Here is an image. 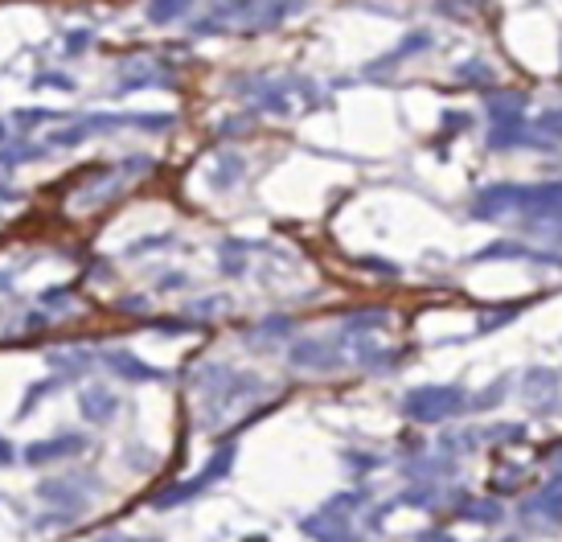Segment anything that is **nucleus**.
I'll return each instance as SVG.
<instances>
[{"label": "nucleus", "instance_id": "1", "mask_svg": "<svg viewBox=\"0 0 562 542\" xmlns=\"http://www.w3.org/2000/svg\"><path fill=\"white\" fill-rule=\"evenodd\" d=\"M193 386H197V391H202V399L210 403V424L226 411V407L238 403V399H246V394H259V378H255V374L230 370V366H205V370L197 374V383H193Z\"/></svg>", "mask_w": 562, "mask_h": 542}, {"label": "nucleus", "instance_id": "2", "mask_svg": "<svg viewBox=\"0 0 562 542\" xmlns=\"http://www.w3.org/2000/svg\"><path fill=\"white\" fill-rule=\"evenodd\" d=\"M456 411H468V394L460 386H414L403 399V415L414 424H444Z\"/></svg>", "mask_w": 562, "mask_h": 542}, {"label": "nucleus", "instance_id": "3", "mask_svg": "<svg viewBox=\"0 0 562 542\" xmlns=\"http://www.w3.org/2000/svg\"><path fill=\"white\" fill-rule=\"evenodd\" d=\"M287 361H292L296 370H341V366H345V353H341L337 341L300 337V341H292Z\"/></svg>", "mask_w": 562, "mask_h": 542}, {"label": "nucleus", "instance_id": "4", "mask_svg": "<svg viewBox=\"0 0 562 542\" xmlns=\"http://www.w3.org/2000/svg\"><path fill=\"white\" fill-rule=\"evenodd\" d=\"M521 518L538 522V526H562V477H550L546 489L521 501Z\"/></svg>", "mask_w": 562, "mask_h": 542}, {"label": "nucleus", "instance_id": "5", "mask_svg": "<svg viewBox=\"0 0 562 542\" xmlns=\"http://www.w3.org/2000/svg\"><path fill=\"white\" fill-rule=\"evenodd\" d=\"M562 210V181H538V185H518V214L538 218V214Z\"/></svg>", "mask_w": 562, "mask_h": 542}, {"label": "nucleus", "instance_id": "6", "mask_svg": "<svg viewBox=\"0 0 562 542\" xmlns=\"http://www.w3.org/2000/svg\"><path fill=\"white\" fill-rule=\"evenodd\" d=\"M78 452H86V436L83 432H62V436H53V440L29 444L25 448V460H29V465H53V460H70V457H78Z\"/></svg>", "mask_w": 562, "mask_h": 542}, {"label": "nucleus", "instance_id": "7", "mask_svg": "<svg viewBox=\"0 0 562 542\" xmlns=\"http://www.w3.org/2000/svg\"><path fill=\"white\" fill-rule=\"evenodd\" d=\"M103 366L111 374H119V378H128V383H160V378H169L165 370L149 366V361H140L136 353H128V350H107L103 353Z\"/></svg>", "mask_w": 562, "mask_h": 542}, {"label": "nucleus", "instance_id": "8", "mask_svg": "<svg viewBox=\"0 0 562 542\" xmlns=\"http://www.w3.org/2000/svg\"><path fill=\"white\" fill-rule=\"evenodd\" d=\"M485 111L493 128H513L526 116V95H518V91H493L485 99Z\"/></svg>", "mask_w": 562, "mask_h": 542}, {"label": "nucleus", "instance_id": "9", "mask_svg": "<svg viewBox=\"0 0 562 542\" xmlns=\"http://www.w3.org/2000/svg\"><path fill=\"white\" fill-rule=\"evenodd\" d=\"M518 210V185H488V190L477 193V202H472V218H501V214Z\"/></svg>", "mask_w": 562, "mask_h": 542}, {"label": "nucleus", "instance_id": "10", "mask_svg": "<svg viewBox=\"0 0 562 542\" xmlns=\"http://www.w3.org/2000/svg\"><path fill=\"white\" fill-rule=\"evenodd\" d=\"M78 407H83V415L91 419V424H107V419H116V394L107 391V386H83V394H78Z\"/></svg>", "mask_w": 562, "mask_h": 542}, {"label": "nucleus", "instance_id": "11", "mask_svg": "<svg viewBox=\"0 0 562 542\" xmlns=\"http://www.w3.org/2000/svg\"><path fill=\"white\" fill-rule=\"evenodd\" d=\"M86 489H91V485H83V489H78L75 481H42V485H37V498L53 501V506H70V510L78 514L86 506Z\"/></svg>", "mask_w": 562, "mask_h": 542}, {"label": "nucleus", "instance_id": "12", "mask_svg": "<svg viewBox=\"0 0 562 542\" xmlns=\"http://www.w3.org/2000/svg\"><path fill=\"white\" fill-rule=\"evenodd\" d=\"M423 50H431V33L414 29V33H406L403 42H398V50L386 53L382 62H373V70H382V66H398V62H406V58H414V53H423Z\"/></svg>", "mask_w": 562, "mask_h": 542}, {"label": "nucleus", "instance_id": "13", "mask_svg": "<svg viewBox=\"0 0 562 542\" xmlns=\"http://www.w3.org/2000/svg\"><path fill=\"white\" fill-rule=\"evenodd\" d=\"M304 534H312V538H349V518H337V514L320 510L304 522Z\"/></svg>", "mask_w": 562, "mask_h": 542}, {"label": "nucleus", "instance_id": "14", "mask_svg": "<svg viewBox=\"0 0 562 542\" xmlns=\"http://www.w3.org/2000/svg\"><path fill=\"white\" fill-rule=\"evenodd\" d=\"M189 9H193V0H149V21L152 25H173Z\"/></svg>", "mask_w": 562, "mask_h": 542}, {"label": "nucleus", "instance_id": "15", "mask_svg": "<svg viewBox=\"0 0 562 542\" xmlns=\"http://www.w3.org/2000/svg\"><path fill=\"white\" fill-rule=\"evenodd\" d=\"M480 440H485V432H472V427H464V432H447L444 436V452L447 457H468V452H477Z\"/></svg>", "mask_w": 562, "mask_h": 542}, {"label": "nucleus", "instance_id": "16", "mask_svg": "<svg viewBox=\"0 0 562 542\" xmlns=\"http://www.w3.org/2000/svg\"><path fill=\"white\" fill-rule=\"evenodd\" d=\"M460 518H464V522H480V526H497V522L505 518V510H501L493 498H488V501H464Z\"/></svg>", "mask_w": 562, "mask_h": 542}, {"label": "nucleus", "instance_id": "17", "mask_svg": "<svg viewBox=\"0 0 562 542\" xmlns=\"http://www.w3.org/2000/svg\"><path fill=\"white\" fill-rule=\"evenodd\" d=\"M477 259L485 263V259H550V255H538V251H530V247H521V243H493V247H480Z\"/></svg>", "mask_w": 562, "mask_h": 542}, {"label": "nucleus", "instance_id": "18", "mask_svg": "<svg viewBox=\"0 0 562 542\" xmlns=\"http://www.w3.org/2000/svg\"><path fill=\"white\" fill-rule=\"evenodd\" d=\"M243 157L238 152H226L222 160H218V169H213V190H230V185H238V177H243Z\"/></svg>", "mask_w": 562, "mask_h": 542}, {"label": "nucleus", "instance_id": "19", "mask_svg": "<svg viewBox=\"0 0 562 542\" xmlns=\"http://www.w3.org/2000/svg\"><path fill=\"white\" fill-rule=\"evenodd\" d=\"M534 128H538L542 149H558L562 144V111H542V116L534 119Z\"/></svg>", "mask_w": 562, "mask_h": 542}, {"label": "nucleus", "instance_id": "20", "mask_svg": "<svg viewBox=\"0 0 562 542\" xmlns=\"http://www.w3.org/2000/svg\"><path fill=\"white\" fill-rule=\"evenodd\" d=\"M202 489H205L202 481H185V485H173V489L157 493V498H152V506H157V510H173V506H181V501L197 498V493H202Z\"/></svg>", "mask_w": 562, "mask_h": 542}, {"label": "nucleus", "instance_id": "21", "mask_svg": "<svg viewBox=\"0 0 562 542\" xmlns=\"http://www.w3.org/2000/svg\"><path fill=\"white\" fill-rule=\"evenodd\" d=\"M456 78L468 86H493V78H497V70L488 62H460L456 66Z\"/></svg>", "mask_w": 562, "mask_h": 542}, {"label": "nucleus", "instance_id": "22", "mask_svg": "<svg viewBox=\"0 0 562 542\" xmlns=\"http://www.w3.org/2000/svg\"><path fill=\"white\" fill-rule=\"evenodd\" d=\"M53 370H66V378H83L91 370V353H50Z\"/></svg>", "mask_w": 562, "mask_h": 542}, {"label": "nucleus", "instance_id": "23", "mask_svg": "<svg viewBox=\"0 0 562 542\" xmlns=\"http://www.w3.org/2000/svg\"><path fill=\"white\" fill-rule=\"evenodd\" d=\"M243 251H246V243H238V239H226V243H222L218 259H222V271H226V276H243V271H246Z\"/></svg>", "mask_w": 562, "mask_h": 542}, {"label": "nucleus", "instance_id": "24", "mask_svg": "<svg viewBox=\"0 0 562 542\" xmlns=\"http://www.w3.org/2000/svg\"><path fill=\"white\" fill-rule=\"evenodd\" d=\"M230 465H234V448L226 444V448H218V452H213V460L202 468V477H197V481H202L205 489H210L213 481H222V477H226V468H230Z\"/></svg>", "mask_w": 562, "mask_h": 542}, {"label": "nucleus", "instance_id": "25", "mask_svg": "<svg viewBox=\"0 0 562 542\" xmlns=\"http://www.w3.org/2000/svg\"><path fill=\"white\" fill-rule=\"evenodd\" d=\"M382 325H390V312H382V309H373V312H353V317H345V333L382 329Z\"/></svg>", "mask_w": 562, "mask_h": 542}, {"label": "nucleus", "instance_id": "26", "mask_svg": "<svg viewBox=\"0 0 562 542\" xmlns=\"http://www.w3.org/2000/svg\"><path fill=\"white\" fill-rule=\"evenodd\" d=\"M361 501H365V493H337V498H329L320 510L325 514H337V518H349L353 510H357Z\"/></svg>", "mask_w": 562, "mask_h": 542}, {"label": "nucleus", "instance_id": "27", "mask_svg": "<svg viewBox=\"0 0 562 542\" xmlns=\"http://www.w3.org/2000/svg\"><path fill=\"white\" fill-rule=\"evenodd\" d=\"M485 440H493V444H521L526 440V427L521 424H497V427H488Z\"/></svg>", "mask_w": 562, "mask_h": 542}, {"label": "nucleus", "instance_id": "28", "mask_svg": "<svg viewBox=\"0 0 562 542\" xmlns=\"http://www.w3.org/2000/svg\"><path fill=\"white\" fill-rule=\"evenodd\" d=\"M50 119H58V111H50V107H42V111L37 107H25V111L12 116V124L17 128H37V124H50Z\"/></svg>", "mask_w": 562, "mask_h": 542}, {"label": "nucleus", "instance_id": "29", "mask_svg": "<svg viewBox=\"0 0 562 542\" xmlns=\"http://www.w3.org/2000/svg\"><path fill=\"white\" fill-rule=\"evenodd\" d=\"M546 386H558V374H550V370H530L526 378H521V391H526V394L546 391Z\"/></svg>", "mask_w": 562, "mask_h": 542}, {"label": "nucleus", "instance_id": "30", "mask_svg": "<svg viewBox=\"0 0 562 542\" xmlns=\"http://www.w3.org/2000/svg\"><path fill=\"white\" fill-rule=\"evenodd\" d=\"M287 333H292V320H287V317H267L263 325H259L255 341L259 337H287Z\"/></svg>", "mask_w": 562, "mask_h": 542}, {"label": "nucleus", "instance_id": "31", "mask_svg": "<svg viewBox=\"0 0 562 542\" xmlns=\"http://www.w3.org/2000/svg\"><path fill=\"white\" fill-rule=\"evenodd\" d=\"M33 86H37V91H42V86H53V91H75V83H70L66 75H58V70H45V75H37V78H33Z\"/></svg>", "mask_w": 562, "mask_h": 542}, {"label": "nucleus", "instance_id": "32", "mask_svg": "<svg viewBox=\"0 0 562 542\" xmlns=\"http://www.w3.org/2000/svg\"><path fill=\"white\" fill-rule=\"evenodd\" d=\"M173 239L169 234H157V239H140V243L128 247V255H149V251H160V247H169Z\"/></svg>", "mask_w": 562, "mask_h": 542}, {"label": "nucleus", "instance_id": "33", "mask_svg": "<svg viewBox=\"0 0 562 542\" xmlns=\"http://www.w3.org/2000/svg\"><path fill=\"white\" fill-rule=\"evenodd\" d=\"M439 17H468V0H435Z\"/></svg>", "mask_w": 562, "mask_h": 542}, {"label": "nucleus", "instance_id": "34", "mask_svg": "<svg viewBox=\"0 0 562 542\" xmlns=\"http://www.w3.org/2000/svg\"><path fill=\"white\" fill-rule=\"evenodd\" d=\"M86 45H91V29H78V33L66 37V53H83Z\"/></svg>", "mask_w": 562, "mask_h": 542}, {"label": "nucleus", "instance_id": "35", "mask_svg": "<svg viewBox=\"0 0 562 542\" xmlns=\"http://www.w3.org/2000/svg\"><path fill=\"white\" fill-rule=\"evenodd\" d=\"M50 386H53V383H33L29 394H25V403H21V415H29V411H33V399H37V394H45Z\"/></svg>", "mask_w": 562, "mask_h": 542}, {"label": "nucleus", "instance_id": "36", "mask_svg": "<svg viewBox=\"0 0 562 542\" xmlns=\"http://www.w3.org/2000/svg\"><path fill=\"white\" fill-rule=\"evenodd\" d=\"M144 309H149V300H144V296H128V300H119V312H144Z\"/></svg>", "mask_w": 562, "mask_h": 542}, {"label": "nucleus", "instance_id": "37", "mask_svg": "<svg viewBox=\"0 0 562 542\" xmlns=\"http://www.w3.org/2000/svg\"><path fill=\"white\" fill-rule=\"evenodd\" d=\"M157 329L160 333H185L189 329V320H157Z\"/></svg>", "mask_w": 562, "mask_h": 542}, {"label": "nucleus", "instance_id": "38", "mask_svg": "<svg viewBox=\"0 0 562 542\" xmlns=\"http://www.w3.org/2000/svg\"><path fill=\"white\" fill-rule=\"evenodd\" d=\"M185 284H189V279L181 276V271H169V276L160 279V287H185Z\"/></svg>", "mask_w": 562, "mask_h": 542}, {"label": "nucleus", "instance_id": "39", "mask_svg": "<svg viewBox=\"0 0 562 542\" xmlns=\"http://www.w3.org/2000/svg\"><path fill=\"white\" fill-rule=\"evenodd\" d=\"M12 457H17V452H12V444L0 436V465H12Z\"/></svg>", "mask_w": 562, "mask_h": 542}, {"label": "nucleus", "instance_id": "40", "mask_svg": "<svg viewBox=\"0 0 562 542\" xmlns=\"http://www.w3.org/2000/svg\"><path fill=\"white\" fill-rule=\"evenodd\" d=\"M444 124H447V128H468V116H444Z\"/></svg>", "mask_w": 562, "mask_h": 542}, {"label": "nucleus", "instance_id": "41", "mask_svg": "<svg viewBox=\"0 0 562 542\" xmlns=\"http://www.w3.org/2000/svg\"><path fill=\"white\" fill-rule=\"evenodd\" d=\"M550 477H562V457H554V465H550Z\"/></svg>", "mask_w": 562, "mask_h": 542}, {"label": "nucleus", "instance_id": "42", "mask_svg": "<svg viewBox=\"0 0 562 542\" xmlns=\"http://www.w3.org/2000/svg\"><path fill=\"white\" fill-rule=\"evenodd\" d=\"M0 287H4V292H9V287H12V279H4V276H0Z\"/></svg>", "mask_w": 562, "mask_h": 542}, {"label": "nucleus", "instance_id": "43", "mask_svg": "<svg viewBox=\"0 0 562 542\" xmlns=\"http://www.w3.org/2000/svg\"><path fill=\"white\" fill-rule=\"evenodd\" d=\"M0 140H4V124H0Z\"/></svg>", "mask_w": 562, "mask_h": 542}]
</instances>
